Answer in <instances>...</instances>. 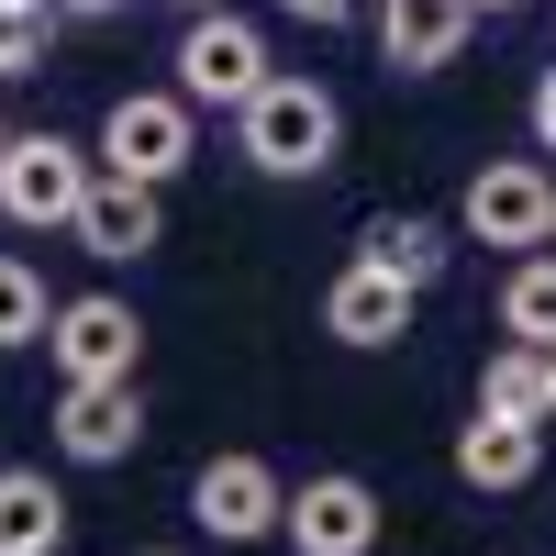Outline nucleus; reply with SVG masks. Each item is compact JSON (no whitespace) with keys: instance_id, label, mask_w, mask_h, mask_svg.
<instances>
[{"instance_id":"5701e85b","label":"nucleus","mask_w":556,"mask_h":556,"mask_svg":"<svg viewBox=\"0 0 556 556\" xmlns=\"http://www.w3.org/2000/svg\"><path fill=\"white\" fill-rule=\"evenodd\" d=\"M468 12H523V0H468Z\"/></svg>"},{"instance_id":"f3484780","label":"nucleus","mask_w":556,"mask_h":556,"mask_svg":"<svg viewBox=\"0 0 556 556\" xmlns=\"http://www.w3.org/2000/svg\"><path fill=\"white\" fill-rule=\"evenodd\" d=\"M501 334H523V345H556V245H534L513 278H501Z\"/></svg>"},{"instance_id":"9b49d317","label":"nucleus","mask_w":556,"mask_h":556,"mask_svg":"<svg viewBox=\"0 0 556 556\" xmlns=\"http://www.w3.org/2000/svg\"><path fill=\"white\" fill-rule=\"evenodd\" d=\"M67 235L101 256V267H134V256H156V235H167V190H146V178H112V167H101Z\"/></svg>"},{"instance_id":"2eb2a0df","label":"nucleus","mask_w":556,"mask_h":556,"mask_svg":"<svg viewBox=\"0 0 556 556\" xmlns=\"http://www.w3.org/2000/svg\"><path fill=\"white\" fill-rule=\"evenodd\" d=\"M0 556H67V490L45 468H0Z\"/></svg>"},{"instance_id":"f257e3e1","label":"nucleus","mask_w":556,"mask_h":556,"mask_svg":"<svg viewBox=\"0 0 556 556\" xmlns=\"http://www.w3.org/2000/svg\"><path fill=\"white\" fill-rule=\"evenodd\" d=\"M235 156L256 178H323L345 156V101L323 78H267L256 101L235 112Z\"/></svg>"},{"instance_id":"b1692460","label":"nucleus","mask_w":556,"mask_h":556,"mask_svg":"<svg viewBox=\"0 0 556 556\" xmlns=\"http://www.w3.org/2000/svg\"><path fill=\"white\" fill-rule=\"evenodd\" d=\"M178 12H223V0H178Z\"/></svg>"},{"instance_id":"9d476101","label":"nucleus","mask_w":556,"mask_h":556,"mask_svg":"<svg viewBox=\"0 0 556 556\" xmlns=\"http://www.w3.org/2000/svg\"><path fill=\"white\" fill-rule=\"evenodd\" d=\"M412 301H424L412 278H390L379 256H345L334 278H323V334L356 345V356H379V345H401V334H412Z\"/></svg>"},{"instance_id":"ddd939ff","label":"nucleus","mask_w":556,"mask_h":556,"mask_svg":"<svg viewBox=\"0 0 556 556\" xmlns=\"http://www.w3.org/2000/svg\"><path fill=\"white\" fill-rule=\"evenodd\" d=\"M456 479H468V490H534L545 479V424L468 412V424H456Z\"/></svg>"},{"instance_id":"a211bd4d","label":"nucleus","mask_w":556,"mask_h":556,"mask_svg":"<svg viewBox=\"0 0 556 556\" xmlns=\"http://www.w3.org/2000/svg\"><path fill=\"white\" fill-rule=\"evenodd\" d=\"M45 323H56L45 267H34V256H0V345H45Z\"/></svg>"},{"instance_id":"f03ea898","label":"nucleus","mask_w":556,"mask_h":556,"mask_svg":"<svg viewBox=\"0 0 556 556\" xmlns=\"http://www.w3.org/2000/svg\"><path fill=\"white\" fill-rule=\"evenodd\" d=\"M190 146H201V101L190 89H123V101L101 112V167L112 178H146V190H167L178 167H190Z\"/></svg>"},{"instance_id":"aec40b11","label":"nucleus","mask_w":556,"mask_h":556,"mask_svg":"<svg viewBox=\"0 0 556 556\" xmlns=\"http://www.w3.org/2000/svg\"><path fill=\"white\" fill-rule=\"evenodd\" d=\"M278 12L312 23V34H334V23H356V12H367V0H278Z\"/></svg>"},{"instance_id":"dca6fc26","label":"nucleus","mask_w":556,"mask_h":556,"mask_svg":"<svg viewBox=\"0 0 556 556\" xmlns=\"http://www.w3.org/2000/svg\"><path fill=\"white\" fill-rule=\"evenodd\" d=\"M479 412H513V424H556V345H501L479 367Z\"/></svg>"},{"instance_id":"6ab92c4d","label":"nucleus","mask_w":556,"mask_h":556,"mask_svg":"<svg viewBox=\"0 0 556 556\" xmlns=\"http://www.w3.org/2000/svg\"><path fill=\"white\" fill-rule=\"evenodd\" d=\"M45 34H56V0H0V78H34Z\"/></svg>"},{"instance_id":"20e7f679","label":"nucleus","mask_w":556,"mask_h":556,"mask_svg":"<svg viewBox=\"0 0 556 556\" xmlns=\"http://www.w3.org/2000/svg\"><path fill=\"white\" fill-rule=\"evenodd\" d=\"M267 34L223 0V12H190V34H178V89H190L201 112H245L256 89H267Z\"/></svg>"},{"instance_id":"bb28decb","label":"nucleus","mask_w":556,"mask_h":556,"mask_svg":"<svg viewBox=\"0 0 556 556\" xmlns=\"http://www.w3.org/2000/svg\"><path fill=\"white\" fill-rule=\"evenodd\" d=\"M545 245H556V235H545Z\"/></svg>"},{"instance_id":"393cba45","label":"nucleus","mask_w":556,"mask_h":556,"mask_svg":"<svg viewBox=\"0 0 556 556\" xmlns=\"http://www.w3.org/2000/svg\"><path fill=\"white\" fill-rule=\"evenodd\" d=\"M146 556H178V545H146Z\"/></svg>"},{"instance_id":"39448f33","label":"nucleus","mask_w":556,"mask_h":556,"mask_svg":"<svg viewBox=\"0 0 556 556\" xmlns=\"http://www.w3.org/2000/svg\"><path fill=\"white\" fill-rule=\"evenodd\" d=\"M456 235L468 245H545L556 235V178L534 167V156H490L479 178H468V201H456Z\"/></svg>"},{"instance_id":"7ed1b4c3","label":"nucleus","mask_w":556,"mask_h":556,"mask_svg":"<svg viewBox=\"0 0 556 556\" xmlns=\"http://www.w3.org/2000/svg\"><path fill=\"white\" fill-rule=\"evenodd\" d=\"M89 178H101V156L67 146L56 123H45V134H12V146H0V212H12L23 235H67L78 201H89Z\"/></svg>"},{"instance_id":"4468645a","label":"nucleus","mask_w":556,"mask_h":556,"mask_svg":"<svg viewBox=\"0 0 556 556\" xmlns=\"http://www.w3.org/2000/svg\"><path fill=\"white\" fill-rule=\"evenodd\" d=\"M356 256H379L390 278L434 290V278H445V256H456V235H445L434 212H367V223H356Z\"/></svg>"},{"instance_id":"6e6552de","label":"nucleus","mask_w":556,"mask_h":556,"mask_svg":"<svg viewBox=\"0 0 556 556\" xmlns=\"http://www.w3.org/2000/svg\"><path fill=\"white\" fill-rule=\"evenodd\" d=\"M190 523L212 545H267L278 523H290V490H278L267 456H212V468L190 479Z\"/></svg>"},{"instance_id":"a878e982","label":"nucleus","mask_w":556,"mask_h":556,"mask_svg":"<svg viewBox=\"0 0 556 556\" xmlns=\"http://www.w3.org/2000/svg\"><path fill=\"white\" fill-rule=\"evenodd\" d=\"M0 146H12V123H0Z\"/></svg>"},{"instance_id":"0eeeda50","label":"nucleus","mask_w":556,"mask_h":556,"mask_svg":"<svg viewBox=\"0 0 556 556\" xmlns=\"http://www.w3.org/2000/svg\"><path fill=\"white\" fill-rule=\"evenodd\" d=\"M45 356H56V379H134V367H146V323L112 290H78L45 323Z\"/></svg>"},{"instance_id":"1a4fd4ad","label":"nucleus","mask_w":556,"mask_h":556,"mask_svg":"<svg viewBox=\"0 0 556 556\" xmlns=\"http://www.w3.org/2000/svg\"><path fill=\"white\" fill-rule=\"evenodd\" d=\"M146 445V390L134 379H67L56 390V456L67 468H123Z\"/></svg>"},{"instance_id":"412c9836","label":"nucleus","mask_w":556,"mask_h":556,"mask_svg":"<svg viewBox=\"0 0 556 556\" xmlns=\"http://www.w3.org/2000/svg\"><path fill=\"white\" fill-rule=\"evenodd\" d=\"M534 146H545V156H556V67H545V78H534Z\"/></svg>"},{"instance_id":"423d86ee","label":"nucleus","mask_w":556,"mask_h":556,"mask_svg":"<svg viewBox=\"0 0 556 556\" xmlns=\"http://www.w3.org/2000/svg\"><path fill=\"white\" fill-rule=\"evenodd\" d=\"M290 556H379V534H390V513H379V490H367L356 468H312L301 490H290Z\"/></svg>"},{"instance_id":"f8f14e48","label":"nucleus","mask_w":556,"mask_h":556,"mask_svg":"<svg viewBox=\"0 0 556 556\" xmlns=\"http://www.w3.org/2000/svg\"><path fill=\"white\" fill-rule=\"evenodd\" d=\"M468 34H479L468 0H379V56L401 78H445L456 56H468Z\"/></svg>"},{"instance_id":"4be33fe9","label":"nucleus","mask_w":556,"mask_h":556,"mask_svg":"<svg viewBox=\"0 0 556 556\" xmlns=\"http://www.w3.org/2000/svg\"><path fill=\"white\" fill-rule=\"evenodd\" d=\"M56 12H78V23H101V12H123V0H56Z\"/></svg>"}]
</instances>
